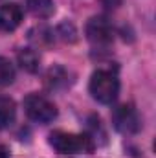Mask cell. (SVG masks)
Returning a JSON list of instances; mask_svg holds the SVG:
<instances>
[{"label":"cell","instance_id":"1","mask_svg":"<svg viewBox=\"0 0 156 158\" xmlns=\"http://www.w3.org/2000/svg\"><path fill=\"white\" fill-rule=\"evenodd\" d=\"M50 147L59 155H79V153H92L96 149L94 140L88 134H74L66 131H53L48 136Z\"/></svg>","mask_w":156,"mask_h":158},{"label":"cell","instance_id":"2","mask_svg":"<svg viewBox=\"0 0 156 158\" xmlns=\"http://www.w3.org/2000/svg\"><path fill=\"white\" fill-rule=\"evenodd\" d=\"M88 90L92 94V98L103 105H110L114 103L119 94V79L112 70H96L90 77Z\"/></svg>","mask_w":156,"mask_h":158},{"label":"cell","instance_id":"3","mask_svg":"<svg viewBox=\"0 0 156 158\" xmlns=\"http://www.w3.org/2000/svg\"><path fill=\"white\" fill-rule=\"evenodd\" d=\"M24 112L37 123H50L57 118V107L42 94H28L24 98Z\"/></svg>","mask_w":156,"mask_h":158},{"label":"cell","instance_id":"4","mask_svg":"<svg viewBox=\"0 0 156 158\" xmlns=\"http://www.w3.org/2000/svg\"><path fill=\"white\" fill-rule=\"evenodd\" d=\"M112 123L119 132L123 134H136L142 129V119L138 110L134 109V105L130 103H123L114 109L112 112Z\"/></svg>","mask_w":156,"mask_h":158},{"label":"cell","instance_id":"5","mask_svg":"<svg viewBox=\"0 0 156 158\" xmlns=\"http://www.w3.org/2000/svg\"><path fill=\"white\" fill-rule=\"evenodd\" d=\"M86 39L90 40L94 46H109L114 39V30L110 26V22L103 17H92L86 22Z\"/></svg>","mask_w":156,"mask_h":158},{"label":"cell","instance_id":"6","mask_svg":"<svg viewBox=\"0 0 156 158\" xmlns=\"http://www.w3.org/2000/svg\"><path fill=\"white\" fill-rule=\"evenodd\" d=\"M22 7L18 4H4L0 6V31L9 33L15 31L22 22Z\"/></svg>","mask_w":156,"mask_h":158},{"label":"cell","instance_id":"7","mask_svg":"<svg viewBox=\"0 0 156 158\" xmlns=\"http://www.w3.org/2000/svg\"><path fill=\"white\" fill-rule=\"evenodd\" d=\"M17 119V105L15 101L6 96V94H0V129H9Z\"/></svg>","mask_w":156,"mask_h":158},{"label":"cell","instance_id":"8","mask_svg":"<svg viewBox=\"0 0 156 158\" xmlns=\"http://www.w3.org/2000/svg\"><path fill=\"white\" fill-rule=\"evenodd\" d=\"M70 76L63 66H53L50 68V72L46 74V86L50 90H59V88H66L70 85Z\"/></svg>","mask_w":156,"mask_h":158},{"label":"cell","instance_id":"9","mask_svg":"<svg viewBox=\"0 0 156 158\" xmlns=\"http://www.w3.org/2000/svg\"><path fill=\"white\" fill-rule=\"evenodd\" d=\"M26 6H28V11L37 19H48L55 11L53 0H26Z\"/></svg>","mask_w":156,"mask_h":158},{"label":"cell","instance_id":"10","mask_svg":"<svg viewBox=\"0 0 156 158\" xmlns=\"http://www.w3.org/2000/svg\"><path fill=\"white\" fill-rule=\"evenodd\" d=\"M18 64L26 70V72H30V74H33V72H37L39 70V64H40V57L39 53L35 52V50H31V48H24V50H20L18 52Z\"/></svg>","mask_w":156,"mask_h":158},{"label":"cell","instance_id":"11","mask_svg":"<svg viewBox=\"0 0 156 158\" xmlns=\"http://www.w3.org/2000/svg\"><path fill=\"white\" fill-rule=\"evenodd\" d=\"M13 79H15V68H13V64L6 57H0V86L11 85Z\"/></svg>","mask_w":156,"mask_h":158},{"label":"cell","instance_id":"12","mask_svg":"<svg viewBox=\"0 0 156 158\" xmlns=\"http://www.w3.org/2000/svg\"><path fill=\"white\" fill-rule=\"evenodd\" d=\"M0 158H11L9 153H7V149H6L4 145H0Z\"/></svg>","mask_w":156,"mask_h":158}]
</instances>
